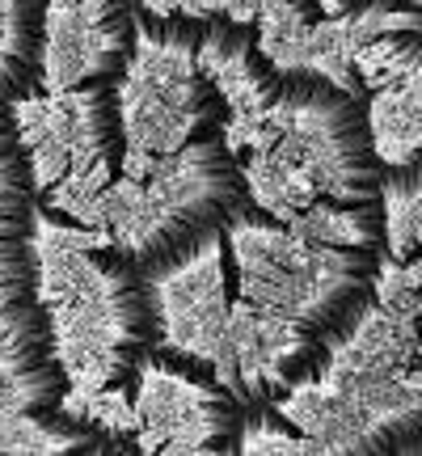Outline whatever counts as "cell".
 Masks as SVG:
<instances>
[{
  "instance_id": "3",
  "label": "cell",
  "mask_w": 422,
  "mask_h": 456,
  "mask_svg": "<svg viewBox=\"0 0 422 456\" xmlns=\"http://www.w3.org/2000/svg\"><path fill=\"white\" fill-rule=\"evenodd\" d=\"M140 0H47L43 17V89L55 127L81 165L106 178L123 174V102L118 85L135 47Z\"/></svg>"
},
{
  "instance_id": "4",
  "label": "cell",
  "mask_w": 422,
  "mask_h": 456,
  "mask_svg": "<svg viewBox=\"0 0 422 456\" xmlns=\"http://www.w3.org/2000/svg\"><path fill=\"white\" fill-rule=\"evenodd\" d=\"M51 326L68 380L77 376L89 389H118L144 372L148 355L161 346V305L152 279L114 245H89Z\"/></svg>"
},
{
  "instance_id": "6",
  "label": "cell",
  "mask_w": 422,
  "mask_h": 456,
  "mask_svg": "<svg viewBox=\"0 0 422 456\" xmlns=\"http://www.w3.org/2000/svg\"><path fill=\"white\" fill-rule=\"evenodd\" d=\"M47 0H0V98L30 102L43 89Z\"/></svg>"
},
{
  "instance_id": "5",
  "label": "cell",
  "mask_w": 422,
  "mask_h": 456,
  "mask_svg": "<svg viewBox=\"0 0 422 456\" xmlns=\"http://www.w3.org/2000/svg\"><path fill=\"white\" fill-rule=\"evenodd\" d=\"M300 427L321 452H414L422 444L418 385L389 372L346 376L329 402L304 406Z\"/></svg>"
},
{
  "instance_id": "7",
  "label": "cell",
  "mask_w": 422,
  "mask_h": 456,
  "mask_svg": "<svg viewBox=\"0 0 422 456\" xmlns=\"http://www.w3.org/2000/svg\"><path fill=\"white\" fill-rule=\"evenodd\" d=\"M385 195V241L393 254L414 266L418 258V165H385L380 174Z\"/></svg>"
},
{
  "instance_id": "1",
  "label": "cell",
  "mask_w": 422,
  "mask_h": 456,
  "mask_svg": "<svg viewBox=\"0 0 422 456\" xmlns=\"http://www.w3.org/2000/svg\"><path fill=\"white\" fill-rule=\"evenodd\" d=\"M38 279L34 165L13 102L0 98V414L30 431V452H110L123 440L60 410L68 372Z\"/></svg>"
},
{
  "instance_id": "2",
  "label": "cell",
  "mask_w": 422,
  "mask_h": 456,
  "mask_svg": "<svg viewBox=\"0 0 422 456\" xmlns=\"http://www.w3.org/2000/svg\"><path fill=\"white\" fill-rule=\"evenodd\" d=\"M249 199V174L228 144V123H220L152 157L135 178L118 174V186L106 195V220L114 249L157 283L224 241Z\"/></svg>"
}]
</instances>
